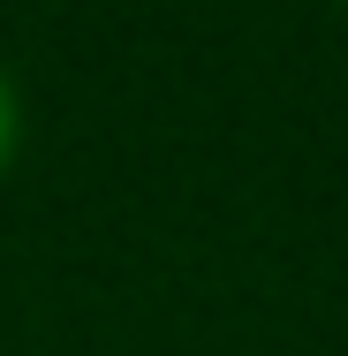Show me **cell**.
Segmentation results:
<instances>
[{"mask_svg": "<svg viewBox=\"0 0 348 356\" xmlns=\"http://www.w3.org/2000/svg\"><path fill=\"white\" fill-rule=\"evenodd\" d=\"M15 144H23V99H15V83H8V69H0V175H8Z\"/></svg>", "mask_w": 348, "mask_h": 356, "instance_id": "1", "label": "cell"}]
</instances>
